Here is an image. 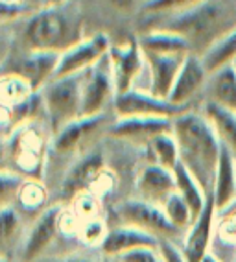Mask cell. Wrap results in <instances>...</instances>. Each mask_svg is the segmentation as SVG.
<instances>
[{
    "mask_svg": "<svg viewBox=\"0 0 236 262\" xmlns=\"http://www.w3.org/2000/svg\"><path fill=\"white\" fill-rule=\"evenodd\" d=\"M172 135L179 148V163L196 178L205 194L213 196L222 142L214 133L210 122L205 118L203 113L188 109L174 118Z\"/></svg>",
    "mask_w": 236,
    "mask_h": 262,
    "instance_id": "cell-1",
    "label": "cell"
},
{
    "mask_svg": "<svg viewBox=\"0 0 236 262\" xmlns=\"http://www.w3.org/2000/svg\"><path fill=\"white\" fill-rule=\"evenodd\" d=\"M153 28L179 33L188 41L192 54L201 56L218 39L236 30V0H201L183 11L166 15Z\"/></svg>",
    "mask_w": 236,
    "mask_h": 262,
    "instance_id": "cell-2",
    "label": "cell"
},
{
    "mask_svg": "<svg viewBox=\"0 0 236 262\" xmlns=\"http://www.w3.org/2000/svg\"><path fill=\"white\" fill-rule=\"evenodd\" d=\"M24 39L30 50H46L63 54L83 37V24L78 11L66 4L43 8L30 17Z\"/></svg>",
    "mask_w": 236,
    "mask_h": 262,
    "instance_id": "cell-3",
    "label": "cell"
},
{
    "mask_svg": "<svg viewBox=\"0 0 236 262\" xmlns=\"http://www.w3.org/2000/svg\"><path fill=\"white\" fill-rule=\"evenodd\" d=\"M85 72L57 78L43 87V103L54 133L65 127L68 122L81 117V100H83V81Z\"/></svg>",
    "mask_w": 236,
    "mask_h": 262,
    "instance_id": "cell-4",
    "label": "cell"
},
{
    "mask_svg": "<svg viewBox=\"0 0 236 262\" xmlns=\"http://www.w3.org/2000/svg\"><path fill=\"white\" fill-rule=\"evenodd\" d=\"M114 214L122 225H131L144 233L153 234L159 240H172L177 242V238H184L183 231H179L166 218L161 205L144 202L140 198L133 200H124L114 207Z\"/></svg>",
    "mask_w": 236,
    "mask_h": 262,
    "instance_id": "cell-5",
    "label": "cell"
},
{
    "mask_svg": "<svg viewBox=\"0 0 236 262\" xmlns=\"http://www.w3.org/2000/svg\"><path fill=\"white\" fill-rule=\"evenodd\" d=\"M10 159L17 166L20 176H32L41 181V168L44 161V141L32 122L15 127L8 142Z\"/></svg>",
    "mask_w": 236,
    "mask_h": 262,
    "instance_id": "cell-6",
    "label": "cell"
},
{
    "mask_svg": "<svg viewBox=\"0 0 236 262\" xmlns=\"http://www.w3.org/2000/svg\"><path fill=\"white\" fill-rule=\"evenodd\" d=\"M116 96V85H114L113 65L109 59V54L105 57L87 69L85 81H83V100H81V117H92L104 113L105 103L111 96Z\"/></svg>",
    "mask_w": 236,
    "mask_h": 262,
    "instance_id": "cell-7",
    "label": "cell"
},
{
    "mask_svg": "<svg viewBox=\"0 0 236 262\" xmlns=\"http://www.w3.org/2000/svg\"><path fill=\"white\" fill-rule=\"evenodd\" d=\"M190 107L175 105L170 100L157 98L150 91H142L133 87L122 94L114 96V111L116 117H164L175 118Z\"/></svg>",
    "mask_w": 236,
    "mask_h": 262,
    "instance_id": "cell-8",
    "label": "cell"
},
{
    "mask_svg": "<svg viewBox=\"0 0 236 262\" xmlns=\"http://www.w3.org/2000/svg\"><path fill=\"white\" fill-rule=\"evenodd\" d=\"M111 47L113 45L105 33H95L90 37L81 39L80 42H76L74 47H70L61 54L52 80L87 71L92 65H96L102 57L107 56Z\"/></svg>",
    "mask_w": 236,
    "mask_h": 262,
    "instance_id": "cell-9",
    "label": "cell"
},
{
    "mask_svg": "<svg viewBox=\"0 0 236 262\" xmlns=\"http://www.w3.org/2000/svg\"><path fill=\"white\" fill-rule=\"evenodd\" d=\"M105 173V159L100 150L85 154L72 164L61 185L63 200H76L81 194H89L102 181Z\"/></svg>",
    "mask_w": 236,
    "mask_h": 262,
    "instance_id": "cell-10",
    "label": "cell"
},
{
    "mask_svg": "<svg viewBox=\"0 0 236 262\" xmlns=\"http://www.w3.org/2000/svg\"><path fill=\"white\" fill-rule=\"evenodd\" d=\"M109 59H111V65H113L116 94H122L126 91L133 89V83H135V80H137L144 65H146L144 52H142L137 39L111 47Z\"/></svg>",
    "mask_w": 236,
    "mask_h": 262,
    "instance_id": "cell-11",
    "label": "cell"
},
{
    "mask_svg": "<svg viewBox=\"0 0 236 262\" xmlns=\"http://www.w3.org/2000/svg\"><path fill=\"white\" fill-rule=\"evenodd\" d=\"M63 224V207L52 205L46 211L41 212L35 224L32 225L28 236L24 240L22 249H20V260L22 262H35L44 249L52 244L56 238L57 231L61 229Z\"/></svg>",
    "mask_w": 236,
    "mask_h": 262,
    "instance_id": "cell-12",
    "label": "cell"
},
{
    "mask_svg": "<svg viewBox=\"0 0 236 262\" xmlns=\"http://www.w3.org/2000/svg\"><path fill=\"white\" fill-rule=\"evenodd\" d=\"M214 220H216V205H214L213 196H208L203 212L190 225V229L186 231L183 238L181 248H183L186 262H201L210 253L214 236Z\"/></svg>",
    "mask_w": 236,
    "mask_h": 262,
    "instance_id": "cell-13",
    "label": "cell"
},
{
    "mask_svg": "<svg viewBox=\"0 0 236 262\" xmlns=\"http://www.w3.org/2000/svg\"><path fill=\"white\" fill-rule=\"evenodd\" d=\"M144 59H146L148 71H150V89L148 91L155 94L157 98L168 100L186 56L144 52Z\"/></svg>",
    "mask_w": 236,
    "mask_h": 262,
    "instance_id": "cell-14",
    "label": "cell"
},
{
    "mask_svg": "<svg viewBox=\"0 0 236 262\" xmlns=\"http://www.w3.org/2000/svg\"><path fill=\"white\" fill-rule=\"evenodd\" d=\"M207 80H208V74L205 71L199 56L190 54V56H186L183 67H181L168 100L172 103H175V105H181V107H190V102L199 93L205 91Z\"/></svg>",
    "mask_w": 236,
    "mask_h": 262,
    "instance_id": "cell-15",
    "label": "cell"
},
{
    "mask_svg": "<svg viewBox=\"0 0 236 262\" xmlns=\"http://www.w3.org/2000/svg\"><path fill=\"white\" fill-rule=\"evenodd\" d=\"M137 192L144 202L162 205L174 192H177L174 170H168L157 163L144 166L137 178Z\"/></svg>",
    "mask_w": 236,
    "mask_h": 262,
    "instance_id": "cell-16",
    "label": "cell"
},
{
    "mask_svg": "<svg viewBox=\"0 0 236 262\" xmlns=\"http://www.w3.org/2000/svg\"><path fill=\"white\" fill-rule=\"evenodd\" d=\"M161 240L155 238L153 234L144 233V231L131 227V225H120L114 229L107 231L104 242H102V251L105 253V257L109 258H118L122 257L124 253L135 251V249L142 248H159Z\"/></svg>",
    "mask_w": 236,
    "mask_h": 262,
    "instance_id": "cell-17",
    "label": "cell"
},
{
    "mask_svg": "<svg viewBox=\"0 0 236 262\" xmlns=\"http://www.w3.org/2000/svg\"><path fill=\"white\" fill-rule=\"evenodd\" d=\"M174 118L164 117H120L109 126V133L118 139H144L150 142L153 137L172 133Z\"/></svg>",
    "mask_w": 236,
    "mask_h": 262,
    "instance_id": "cell-18",
    "label": "cell"
},
{
    "mask_svg": "<svg viewBox=\"0 0 236 262\" xmlns=\"http://www.w3.org/2000/svg\"><path fill=\"white\" fill-rule=\"evenodd\" d=\"M210 253L218 260L231 262L236 255V200L223 209H216Z\"/></svg>",
    "mask_w": 236,
    "mask_h": 262,
    "instance_id": "cell-19",
    "label": "cell"
},
{
    "mask_svg": "<svg viewBox=\"0 0 236 262\" xmlns=\"http://www.w3.org/2000/svg\"><path fill=\"white\" fill-rule=\"evenodd\" d=\"M61 54L59 52H46V50H30V54L19 63V69L15 74L22 76L28 80L35 93L43 91V87L52 81L56 74L57 63H59Z\"/></svg>",
    "mask_w": 236,
    "mask_h": 262,
    "instance_id": "cell-20",
    "label": "cell"
},
{
    "mask_svg": "<svg viewBox=\"0 0 236 262\" xmlns=\"http://www.w3.org/2000/svg\"><path fill=\"white\" fill-rule=\"evenodd\" d=\"M205 102L236 113V71L234 65L208 76L205 85Z\"/></svg>",
    "mask_w": 236,
    "mask_h": 262,
    "instance_id": "cell-21",
    "label": "cell"
},
{
    "mask_svg": "<svg viewBox=\"0 0 236 262\" xmlns=\"http://www.w3.org/2000/svg\"><path fill=\"white\" fill-rule=\"evenodd\" d=\"M213 200L216 209H223L236 200V157L223 146L218 163Z\"/></svg>",
    "mask_w": 236,
    "mask_h": 262,
    "instance_id": "cell-22",
    "label": "cell"
},
{
    "mask_svg": "<svg viewBox=\"0 0 236 262\" xmlns=\"http://www.w3.org/2000/svg\"><path fill=\"white\" fill-rule=\"evenodd\" d=\"M104 120H105V113H100V115H92V117H78L76 120L68 122L54 137V150L59 151V154L72 151L76 146L80 144L89 133H92Z\"/></svg>",
    "mask_w": 236,
    "mask_h": 262,
    "instance_id": "cell-23",
    "label": "cell"
},
{
    "mask_svg": "<svg viewBox=\"0 0 236 262\" xmlns=\"http://www.w3.org/2000/svg\"><path fill=\"white\" fill-rule=\"evenodd\" d=\"M142 52L151 54H177V56H188L192 54L188 41L181 37L179 33L168 32V30L150 28L137 39Z\"/></svg>",
    "mask_w": 236,
    "mask_h": 262,
    "instance_id": "cell-24",
    "label": "cell"
},
{
    "mask_svg": "<svg viewBox=\"0 0 236 262\" xmlns=\"http://www.w3.org/2000/svg\"><path fill=\"white\" fill-rule=\"evenodd\" d=\"M201 113L210 122V126L223 148H227L236 157V113L208 102L203 103Z\"/></svg>",
    "mask_w": 236,
    "mask_h": 262,
    "instance_id": "cell-25",
    "label": "cell"
},
{
    "mask_svg": "<svg viewBox=\"0 0 236 262\" xmlns=\"http://www.w3.org/2000/svg\"><path fill=\"white\" fill-rule=\"evenodd\" d=\"M201 63H203L207 74H214V72L222 71L225 67H232L236 63V30L231 33H227L225 37L218 39L214 45L207 48V50L199 56Z\"/></svg>",
    "mask_w": 236,
    "mask_h": 262,
    "instance_id": "cell-26",
    "label": "cell"
},
{
    "mask_svg": "<svg viewBox=\"0 0 236 262\" xmlns=\"http://www.w3.org/2000/svg\"><path fill=\"white\" fill-rule=\"evenodd\" d=\"M174 176H175V185H177V192L184 198V202L188 203L194 216V222H196V218L203 212L208 196L205 194L201 185L196 181V178L181 163L174 168Z\"/></svg>",
    "mask_w": 236,
    "mask_h": 262,
    "instance_id": "cell-27",
    "label": "cell"
},
{
    "mask_svg": "<svg viewBox=\"0 0 236 262\" xmlns=\"http://www.w3.org/2000/svg\"><path fill=\"white\" fill-rule=\"evenodd\" d=\"M35 93L33 87L30 85L28 80H24L22 76L15 74H6L0 78V105H8L13 107L17 103L24 102Z\"/></svg>",
    "mask_w": 236,
    "mask_h": 262,
    "instance_id": "cell-28",
    "label": "cell"
},
{
    "mask_svg": "<svg viewBox=\"0 0 236 262\" xmlns=\"http://www.w3.org/2000/svg\"><path fill=\"white\" fill-rule=\"evenodd\" d=\"M148 144H150L157 164H161L168 170H174L179 164V148H177V142H175L172 133H162V135L153 137Z\"/></svg>",
    "mask_w": 236,
    "mask_h": 262,
    "instance_id": "cell-29",
    "label": "cell"
},
{
    "mask_svg": "<svg viewBox=\"0 0 236 262\" xmlns=\"http://www.w3.org/2000/svg\"><path fill=\"white\" fill-rule=\"evenodd\" d=\"M161 207H162V211H164L166 218H168L177 229L183 231V233H186V231L190 229V225L194 224V216H192L188 203L184 202V198L181 196L179 192H174Z\"/></svg>",
    "mask_w": 236,
    "mask_h": 262,
    "instance_id": "cell-30",
    "label": "cell"
},
{
    "mask_svg": "<svg viewBox=\"0 0 236 262\" xmlns=\"http://www.w3.org/2000/svg\"><path fill=\"white\" fill-rule=\"evenodd\" d=\"M17 200L24 209H39L46 200V190L37 179H26L24 185L20 187Z\"/></svg>",
    "mask_w": 236,
    "mask_h": 262,
    "instance_id": "cell-31",
    "label": "cell"
},
{
    "mask_svg": "<svg viewBox=\"0 0 236 262\" xmlns=\"http://www.w3.org/2000/svg\"><path fill=\"white\" fill-rule=\"evenodd\" d=\"M26 179L13 170H0V207L8 205L11 200L19 196L20 187Z\"/></svg>",
    "mask_w": 236,
    "mask_h": 262,
    "instance_id": "cell-32",
    "label": "cell"
},
{
    "mask_svg": "<svg viewBox=\"0 0 236 262\" xmlns=\"http://www.w3.org/2000/svg\"><path fill=\"white\" fill-rule=\"evenodd\" d=\"M19 225L20 218L13 207H0V248H4L6 244L13 238V234L19 231Z\"/></svg>",
    "mask_w": 236,
    "mask_h": 262,
    "instance_id": "cell-33",
    "label": "cell"
},
{
    "mask_svg": "<svg viewBox=\"0 0 236 262\" xmlns=\"http://www.w3.org/2000/svg\"><path fill=\"white\" fill-rule=\"evenodd\" d=\"M201 0H146L144 2V10L148 13H159V15H172L177 11H183L190 6L198 4Z\"/></svg>",
    "mask_w": 236,
    "mask_h": 262,
    "instance_id": "cell-34",
    "label": "cell"
},
{
    "mask_svg": "<svg viewBox=\"0 0 236 262\" xmlns=\"http://www.w3.org/2000/svg\"><path fill=\"white\" fill-rule=\"evenodd\" d=\"M105 234H107L105 224L100 220V218H89V220L83 222L80 227L81 240L87 244H100V246H102Z\"/></svg>",
    "mask_w": 236,
    "mask_h": 262,
    "instance_id": "cell-35",
    "label": "cell"
},
{
    "mask_svg": "<svg viewBox=\"0 0 236 262\" xmlns=\"http://www.w3.org/2000/svg\"><path fill=\"white\" fill-rule=\"evenodd\" d=\"M157 251L161 255L162 262H186L183 248L177 242H172V240H161Z\"/></svg>",
    "mask_w": 236,
    "mask_h": 262,
    "instance_id": "cell-36",
    "label": "cell"
},
{
    "mask_svg": "<svg viewBox=\"0 0 236 262\" xmlns=\"http://www.w3.org/2000/svg\"><path fill=\"white\" fill-rule=\"evenodd\" d=\"M116 260L118 262H162V258L157 249L142 248V249H135V251L124 253L122 257H118Z\"/></svg>",
    "mask_w": 236,
    "mask_h": 262,
    "instance_id": "cell-37",
    "label": "cell"
},
{
    "mask_svg": "<svg viewBox=\"0 0 236 262\" xmlns=\"http://www.w3.org/2000/svg\"><path fill=\"white\" fill-rule=\"evenodd\" d=\"M111 4L116 8L118 11H124V13H129L138 6V0H109Z\"/></svg>",
    "mask_w": 236,
    "mask_h": 262,
    "instance_id": "cell-38",
    "label": "cell"
},
{
    "mask_svg": "<svg viewBox=\"0 0 236 262\" xmlns=\"http://www.w3.org/2000/svg\"><path fill=\"white\" fill-rule=\"evenodd\" d=\"M44 262H95V260H90V258H85V257H78V255H72V257L50 258V260H44Z\"/></svg>",
    "mask_w": 236,
    "mask_h": 262,
    "instance_id": "cell-39",
    "label": "cell"
},
{
    "mask_svg": "<svg viewBox=\"0 0 236 262\" xmlns=\"http://www.w3.org/2000/svg\"><path fill=\"white\" fill-rule=\"evenodd\" d=\"M66 4V0H43V8H56Z\"/></svg>",
    "mask_w": 236,
    "mask_h": 262,
    "instance_id": "cell-40",
    "label": "cell"
},
{
    "mask_svg": "<svg viewBox=\"0 0 236 262\" xmlns=\"http://www.w3.org/2000/svg\"><path fill=\"white\" fill-rule=\"evenodd\" d=\"M0 4H6V6H22V0H0Z\"/></svg>",
    "mask_w": 236,
    "mask_h": 262,
    "instance_id": "cell-41",
    "label": "cell"
},
{
    "mask_svg": "<svg viewBox=\"0 0 236 262\" xmlns=\"http://www.w3.org/2000/svg\"><path fill=\"white\" fill-rule=\"evenodd\" d=\"M201 262H222V260H218V258L214 257L213 253H208L207 257H205V258H203V260H201Z\"/></svg>",
    "mask_w": 236,
    "mask_h": 262,
    "instance_id": "cell-42",
    "label": "cell"
},
{
    "mask_svg": "<svg viewBox=\"0 0 236 262\" xmlns=\"http://www.w3.org/2000/svg\"><path fill=\"white\" fill-rule=\"evenodd\" d=\"M0 262H10V260H6V258H2V257H0Z\"/></svg>",
    "mask_w": 236,
    "mask_h": 262,
    "instance_id": "cell-43",
    "label": "cell"
},
{
    "mask_svg": "<svg viewBox=\"0 0 236 262\" xmlns=\"http://www.w3.org/2000/svg\"><path fill=\"white\" fill-rule=\"evenodd\" d=\"M109 262H118V260H116V258H111V260H109Z\"/></svg>",
    "mask_w": 236,
    "mask_h": 262,
    "instance_id": "cell-44",
    "label": "cell"
},
{
    "mask_svg": "<svg viewBox=\"0 0 236 262\" xmlns=\"http://www.w3.org/2000/svg\"><path fill=\"white\" fill-rule=\"evenodd\" d=\"M231 262H236V255H234V258H232V260Z\"/></svg>",
    "mask_w": 236,
    "mask_h": 262,
    "instance_id": "cell-45",
    "label": "cell"
},
{
    "mask_svg": "<svg viewBox=\"0 0 236 262\" xmlns=\"http://www.w3.org/2000/svg\"><path fill=\"white\" fill-rule=\"evenodd\" d=\"M234 71H236V63H234Z\"/></svg>",
    "mask_w": 236,
    "mask_h": 262,
    "instance_id": "cell-46",
    "label": "cell"
}]
</instances>
